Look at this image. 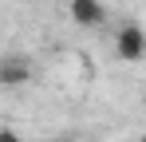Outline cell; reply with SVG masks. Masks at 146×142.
I'll return each instance as SVG.
<instances>
[{"label":"cell","mask_w":146,"mask_h":142,"mask_svg":"<svg viewBox=\"0 0 146 142\" xmlns=\"http://www.w3.org/2000/svg\"><path fill=\"white\" fill-rule=\"evenodd\" d=\"M71 20L79 28H99L107 20V8H103V0H71Z\"/></svg>","instance_id":"cell-3"},{"label":"cell","mask_w":146,"mask_h":142,"mask_svg":"<svg viewBox=\"0 0 146 142\" xmlns=\"http://www.w3.org/2000/svg\"><path fill=\"white\" fill-rule=\"evenodd\" d=\"M59 142H75V138H59Z\"/></svg>","instance_id":"cell-5"},{"label":"cell","mask_w":146,"mask_h":142,"mask_svg":"<svg viewBox=\"0 0 146 142\" xmlns=\"http://www.w3.org/2000/svg\"><path fill=\"white\" fill-rule=\"evenodd\" d=\"M0 142H20V134H16L12 126H0Z\"/></svg>","instance_id":"cell-4"},{"label":"cell","mask_w":146,"mask_h":142,"mask_svg":"<svg viewBox=\"0 0 146 142\" xmlns=\"http://www.w3.org/2000/svg\"><path fill=\"white\" fill-rule=\"evenodd\" d=\"M115 55L126 59V63H134V59L146 55V32L138 24H122L119 28V36H115Z\"/></svg>","instance_id":"cell-1"},{"label":"cell","mask_w":146,"mask_h":142,"mask_svg":"<svg viewBox=\"0 0 146 142\" xmlns=\"http://www.w3.org/2000/svg\"><path fill=\"white\" fill-rule=\"evenodd\" d=\"M28 79H32V63H28L24 55L0 59V87H24Z\"/></svg>","instance_id":"cell-2"},{"label":"cell","mask_w":146,"mask_h":142,"mask_svg":"<svg viewBox=\"0 0 146 142\" xmlns=\"http://www.w3.org/2000/svg\"><path fill=\"white\" fill-rule=\"evenodd\" d=\"M138 142H146V134H142V138H138Z\"/></svg>","instance_id":"cell-6"}]
</instances>
